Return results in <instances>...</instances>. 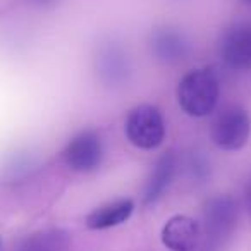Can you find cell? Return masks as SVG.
Wrapping results in <instances>:
<instances>
[{
	"label": "cell",
	"instance_id": "obj_15",
	"mask_svg": "<svg viewBox=\"0 0 251 251\" xmlns=\"http://www.w3.org/2000/svg\"><path fill=\"white\" fill-rule=\"evenodd\" d=\"M243 2H246V4H251V0H243Z\"/></svg>",
	"mask_w": 251,
	"mask_h": 251
},
{
	"label": "cell",
	"instance_id": "obj_9",
	"mask_svg": "<svg viewBox=\"0 0 251 251\" xmlns=\"http://www.w3.org/2000/svg\"><path fill=\"white\" fill-rule=\"evenodd\" d=\"M151 53L164 64H177L188 57L189 42L184 33L174 28H158L151 33L150 40Z\"/></svg>",
	"mask_w": 251,
	"mask_h": 251
},
{
	"label": "cell",
	"instance_id": "obj_10",
	"mask_svg": "<svg viewBox=\"0 0 251 251\" xmlns=\"http://www.w3.org/2000/svg\"><path fill=\"white\" fill-rule=\"evenodd\" d=\"M176 169H177V158H176L174 151H167V153L157 158L143 188L145 206L153 205L164 196V193L167 191L172 179H174Z\"/></svg>",
	"mask_w": 251,
	"mask_h": 251
},
{
	"label": "cell",
	"instance_id": "obj_8",
	"mask_svg": "<svg viewBox=\"0 0 251 251\" xmlns=\"http://www.w3.org/2000/svg\"><path fill=\"white\" fill-rule=\"evenodd\" d=\"M201 237V230L195 219L176 215L165 222L162 229V243L171 251H195Z\"/></svg>",
	"mask_w": 251,
	"mask_h": 251
},
{
	"label": "cell",
	"instance_id": "obj_13",
	"mask_svg": "<svg viewBox=\"0 0 251 251\" xmlns=\"http://www.w3.org/2000/svg\"><path fill=\"white\" fill-rule=\"evenodd\" d=\"M244 205L248 208V213L251 215V176L246 182V188H244Z\"/></svg>",
	"mask_w": 251,
	"mask_h": 251
},
{
	"label": "cell",
	"instance_id": "obj_11",
	"mask_svg": "<svg viewBox=\"0 0 251 251\" xmlns=\"http://www.w3.org/2000/svg\"><path fill=\"white\" fill-rule=\"evenodd\" d=\"M134 210V203L129 198H121L108 201L105 205H100L88 213L86 217V227L93 230L110 229V227L121 226L129 219Z\"/></svg>",
	"mask_w": 251,
	"mask_h": 251
},
{
	"label": "cell",
	"instance_id": "obj_4",
	"mask_svg": "<svg viewBox=\"0 0 251 251\" xmlns=\"http://www.w3.org/2000/svg\"><path fill=\"white\" fill-rule=\"evenodd\" d=\"M239 219V205L229 195L210 198L203 206V227L213 243H224L234 232Z\"/></svg>",
	"mask_w": 251,
	"mask_h": 251
},
{
	"label": "cell",
	"instance_id": "obj_16",
	"mask_svg": "<svg viewBox=\"0 0 251 251\" xmlns=\"http://www.w3.org/2000/svg\"><path fill=\"white\" fill-rule=\"evenodd\" d=\"M0 244H2V241H0Z\"/></svg>",
	"mask_w": 251,
	"mask_h": 251
},
{
	"label": "cell",
	"instance_id": "obj_7",
	"mask_svg": "<svg viewBox=\"0 0 251 251\" xmlns=\"http://www.w3.org/2000/svg\"><path fill=\"white\" fill-rule=\"evenodd\" d=\"M97 76L105 86L117 88L129 81L131 60L129 55L119 43H101L97 53Z\"/></svg>",
	"mask_w": 251,
	"mask_h": 251
},
{
	"label": "cell",
	"instance_id": "obj_5",
	"mask_svg": "<svg viewBox=\"0 0 251 251\" xmlns=\"http://www.w3.org/2000/svg\"><path fill=\"white\" fill-rule=\"evenodd\" d=\"M103 145L97 131L86 129L76 134L62 151V160L74 172H91L100 167Z\"/></svg>",
	"mask_w": 251,
	"mask_h": 251
},
{
	"label": "cell",
	"instance_id": "obj_6",
	"mask_svg": "<svg viewBox=\"0 0 251 251\" xmlns=\"http://www.w3.org/2000/svg\"><path fill=\"white\" fill-rule=\"evenodd\" d=\"M219 55L232 71L251 69V25L234 23L219 40Z\"/></svg>",
	"mask_w": 251,
	"mask_h": 251
},
{
	"label": "cell",
	"instance_id": "obj_12",
	"mask_svg": "<svg viewBox=\"0 0 251 251\" xmlns=\"http://www.w3.org/2000/svg\"><path fill=\"white\" fill-rule=\"evenodd\" d=\"M66 243V234L60 230H40L26 236L16 251H62Z\"/></svg>",
	"mask_w": 251,
	"mask_h": 251
},
{
	"label": "cell",
	"instance_id": "obj_14",
	"mask_svg": "<svg viewBox=\"0 0 251 251\" xmlns=\"http://www.w3.org/2000/svg\"><path fill=\"white\" fill-rule=\"evenodd\" d=\"M31 4L38 5V7H49V5H53L57 0H29Z\"/></svg>",
	"mask_w": 251,
	"mask_h": 251
},
{
	"label": "cell",
	"instance_id": "obj_1",
	"mask_svg": "<svg viewBox=\"0 0 251 251\" xmlns=\"http://www.w3.org/2000/svg\"><path fill=\"white\" fill-rule=\"evenodd\" d=\"M219 77L210 69H195L177 84V101L191 117H206L219 103Z\"/></svg>",
	"mask_w": 251,
	"mask_h": 251
},
{
	"label": "cell",
	"instance_id": "obj_2",
	"mask_svg": "<svg viewBox=\"0 0 251 251\" xmlns=\"http://www.w3.org/2000/svg\"><path fill=\"white\" fill-rule=\"evenodd\" d=\"M126 136L140 150H155L165 140V122L153 105H138L126 119Z\"/></svg>",
	"mask_w": 251,
	"mask_h": 251
},
{
	"label": "cell",
	"instance_id": "obj_3",
	"mask_svg": "<svg viewBox=\"0 0 251 251\" xmlns=\"http://www.w3.org/2000/svg\"><path fill=\"white\" fill-rule=\"evenodd\" d=\"M251 134V117L239 105L224 108L212 124V140L226 151L241 150Z\"/></svg>",
	"mask_w": 251,
	"mask_h": 251
}]
</instances>
